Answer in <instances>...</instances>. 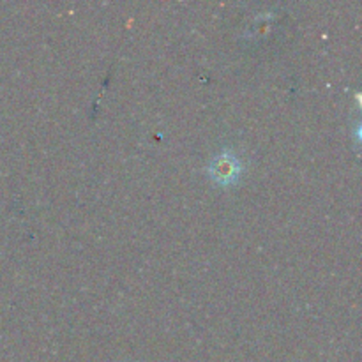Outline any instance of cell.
I'll list each match as a JSON object with an SVG mask.
<instances>
[{
    "label": "cell",
    "instance_id": "1",
    "mask_svg": "<svg viewBox=\"0 0 362 362\" xmlns=\"http://www.w3.org/2000/svg\"><path fill=\"white\" fill-rule=\"evenodd\" d=\"M209 173H211V177L218 184H223V186L232 184L233 180H237V177H239L240 173L239 159L226 154L218 156V158H214V161L211 163V166H209Z\"/></svg>",
    "mask_w": 362,
    "mask_h": 362
}]
</instances>
